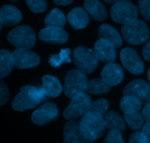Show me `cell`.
I'll return each instance as SVG.
<instances>
[{"instance_id":"cell-1","label":"cell","mask_w":150,"mask_h":143,"mask_svg":"<svg viewBox=\"0 0 150 143\" xmlns=\"http://www.w3.org/2000/svg\"><path fill=\"white\" fill-rule=\"evenodd\" d=\"M47 101V97L40 89L30 85H25L20 89L12 102V108L16 111L23 112L36 107Z\"/></svg>"},{"instance_id":"cell-2","label":"cell","mask_w":150,"mask_h":143,"mask_svg":"<svg viewBox=\"0 0 150 143\" xmlns=\"http://www.w3.org/2000/svg\"><path fill=\"white\" fill-rule=\"evenodd\" d=\"M79 126L83 136L88 140L95 141L100 138L105 133L103 117L90 112L81 117Z\"/></svg>"},{"instance_id":"cell-3","label":"cell","mask_w":150,"mask_h":143,"mask_svg":"<svg viewBox=\"0 0 150 143\" xmlns=\"http://www.w3.org/2000/svg\"><path fill=\"white\" fill-rule=\"evenodd\" d=\"M7 41L16 49L29 50L36 43V35L29 26H18L7 34Z\"/></svg>"},{"instance_id":"cell-4","label":"cell","mask_w":150,"mask_h":143,"mask_svg":"<svg viewBox=\"0 0 150 143\" xmlns=\"http://www.w3.org/2000/svg\"><path fill=\"white\" fill-rule=\"evenodd\" d=\"M121 31L123 38L130 45H141L149 39V29L146 23L142 20L125 25Z\"/></svg>"},{"instance_id":"cell-5","label":"cell","mask_w":150,"mask_h":143,"mask_svg":"<svg viewBox=\"0 0 150 143\" xmlns=\"http://www.w3.org/2000/svg\"><path fill=\"white\" fill-rule=\"evenodd\" d=\"M92 103L90 97L86 92L77 94L71 98L70 104L63 112V116L66 120H76L89 111Z\"/></svg>"},{"instance_id":"cell-6","label":"cell","mask_w":150,"mask_h":143,"mask_svg":"<svg viewBox=\"0 0 150 143\" xmlns=\"http://www.w3.org/2000/svg\"><path fill=\"white\" fill-rule=\"evenodd\" d=\"M138 16L137 7L129 1H117L111 8V18L124 26L138 20Z\"/></svg>"},{"instance_id":"cell-7","label":"cell","mask_w":150,"mask_h":143,"mask_svg":"<svg viewBox=\"0 0 150 143\" xmlns=\"http://www.w3.org/2000/svg\"><path fill=\"white\" fill-rule=\"evenodd\" d=\"M87 77L86 73L79 69H73L67 72L64 77V94L72 98L77 94L86 91Z\"/></svg>"},{"instance_id":"cell-8","label":"cell","mask_w":150,"mask_h":143,"mask_svg":"<svg viewBox=\"0 0 150 143\" xmlns=\"http://www.w3.org/2000/svg\"><path fill=\"white\" fill-rule=\"evenodd\" d=\"M75 65L84 73H90L97 68L98 60L93 50L84 46H79L73 51Z\"/></svg>"},{"instance_id":"cell-9","label":"cell","mask_w":150,"mask_h":143,"mask_svg":"<svg viewBox=\"0 0 150 143\" xmlns=\"http://www.w3.org/2000/svg\"><path fill=\"white\" fill-rule=\"evenodd\" d=\"M123 96H133L142 104L150 102V85L142 79H136L126 85L123 90Z\"/></svg>"},{"instance_id":"cell-10","label":"cell","mask_w":150,"mask_h":143,"mask_svg":"<svg viewBox=\"0 0 150 143\" xmlns=\"http://www.w3.org/2000/svg\"><path fill=\"white\" fill-rule=\"evenodd\" d=\"M120 59L125 68L134 75L144 73V65L136 50L132 48H125L120 52Z\"/></svg>"},{"instance_id":"cell-11","label":"cell","mask_w":150,"mask_h":143,"mask_svg":"<svg viewBox=\"0 0 150 143\" xmlns=\"http://www.w3.org/2000/svg\"><path fill=\"white\" fill-rule=\"evenodd\" d=\"M59 111L54 103H45L35 110L31 116L32 122L38 126H44L58 117Z\"/></svg>"},{"instance_id":"cell-12","label":"cell","mask_w":150,"mask_h":143,"mask_svg":"<svg viewBox=\"0 0 150 143\" xmlns=\"http://www.w3.org/2000/svg\"><path fill=\"white\" fill-rule=\"evenodd\" d=\"M15 68L29 69L36 67L40 63V58L37 54L29 50L16 49L12 53Z\"/></svg>"},{"instance_id":"cell-13","label":"cell","mask_w":150,"mask_h":143,"mask_svg":"<svg viewBox=\"0 0 150 143\" xmlns=\"http://www.w3.org/2000/svg\"><path fill=\"white\" fill-rule=\"evenodd\" d=\"M94 52L98 60L105 63H111L116 60V47L109 41L99 39L94 46Z\"/></svg>"},{"instance_id":"cell-14","label":"cell","mask_w":150,"mask_h":143,"mask_svg":"<svg viewBox=\"0 0 150 143\" xmlns=\"http://www.w3.org/2000/svg\"><path fill=\"white\" fill-rule=\"evenodd\" d=\"M124 77V73L121 66L117 63H107L101 71L100 79L108 86H116L121 83Z\"/></svg>"},{"instance_id":"cell-15","label":"cell","mask_w":150,"mask_h":143,"mask_svg":"<svg viewBox=\"0 0 150 143\" xmlns=\"http://www.w3.org/2000/svg\"><path fill=\"white\" fill-rule=\"evenodd\" d=\"M38 38L42 41L50 44H62L67 42L68 35L61 28L45 27L40 31Z\"/></svg>"},{"instance_id":"cell-16","label":"cell","mask_w":150,"mask_h":143,"mask_svg":"<svg viewBox=\"0 0 150 143\" xmlns=\"http://www.w3.org/2000/svg\"><path fill=\"white\" fill-rule=\"evenodd\" d=\"M64 143H94L86 139L82 134L79 121L68 120L64 129Z\"/></svg>"},{"instance_id":"cell-17","label":"cell","mask_w":150,"mask_h":143,"mask_svg":"<svg viewBox=\"0 0 150 143\" xmlns=\"http://www.w3.org/2000/svg\"><path fill=\"white\" fill-rule=\"evenodd\" d=\"M0 18L3 26H14L21 21L22 14L15 6L5 4L0 7Z\"/></svg>"},{"instance_id":"cell-18","label":"cell","mask_w":150,"mask_h":143,"mask_svg":"<svg viewBox=\"0 0 150 143\" xmlns=\"http://www.w3.org/2000/svg\"><path fill=\"white\" fill-rule=\"evenodd\" d=\"M67 21L73 29H81L87 26L89 19L86 10L81 7H76L68 13Z\"/></svg>"},{"instance_id":"cell-19","label":"cell","mask_w":150,"mask_h":143,"mask_svg":"<svg viewBox=\"0 0 150 143\" xmlns=\"http://www.w3.org/2000/svg\"><path fill=\"white\" fill-rule=\"evenodd\" d=\"M42 81V86L40 90L45 96L56 98L60 95L62 91V87L58 79L51 75H45Z\"/></svg>"},{"instance_id":"cell-20","label":"cell","mask_w":150,"mask_h":143,"mask_svg":"<svg viewBox=\"0 0 150 143\" xmlns=\"http://www.w3.org/2000/svg\"><path fill=\"white\" fill-rule=\"evenodd\" d=\"M98 35L100 39L106 40L117 48L122 45V39L118 31L108 23H103L99 26Z\"/></svg>"},{"instance_id":"cell-21","label":"cell","mask_w":150,"mask_h":143,"mask_svg":"<svg viewBox=\"0 0 150 143\" xmlns=\"http://www.w3.org/2000/svg\"><path fill=\"white\" fill-rule=\"evenodd\" d=\"M85 10L95 21H103L106 18L108 12L104 4L98 1H85Z\"/></svg>"},{"instance_id":"cell-22","label":"cell","mask_w":150,"mask_h":143,"mask_svg":"<svg viewBox=\"0 0 150 143\" xmlns=\"http://www.w3.org/2000/svg\"><path fill=\"white\" fill-rule=\"evenodd\" d=\"M104 124L105 129L111 130H116L122 132L126 129L125 122L123 121L121 116L114 111H110L107 112L103 117Z\"/></svg>"},{"instance_id":"cell-23","label":"cell","mask_w":150,"mask_h":143,"mask_svg":"<svg viewBox=\"0 0 150 143\" xmlns=\"http://www.w3.org/2000/svg\"><path fill=\"white\" fill-rule=\"evenodd\" d=\"M14 68L12 53L8 50H0V80L11 73Z\"/></svg>"},{"instance_id":"cell-24","label":"cell","mask_w":150,"mask_h":143,"mask_svg":"<svg viewBox=\"0 0 150 143\" xmlns=\"http://www.w3.org/2000/svg\"><path fill=\"white\" fill-rule=\"evenodd\" d=\"M142 104L133 96H123L120 101V108L125 115L137 114L142 109Z\"/></svg>"},{"instance_id":"cell-25","label":"cell","mask_w":150,"mask_h":143,"mask_svg":"<svg viewBox=\"0 0 150 143\" xmlns=\"http://www.w3.org/2000/svg\"><path fill=\"white\" fill-rule=\"evenodd\" d=\"M66 24V18L62 12L57 8H54L46 16L45 25L46 27H57L62 29Z\"/></svg>"},{"instance_id":"cell-26","label":"cell","mask_w":150,"mask_h":143,"mask_svg":"<svg viewBox=\"0 0 150 143\" xmlns=\"http://www.w3.org/2000/svg\"><path fill=\"white\" fill-rule=\"evenodd\" d=\"M111 87L108 86L101 79H95L89 81L86 84V91L95 95H100L108 92Z\"/></svg>"},{"instance_id":"cell-27","label":"cell","mask_w":150,"mask_h":143,"mask_svg":"<svg viewBox=\"0 0 150 143\" xmlns=\"http://www.w3.org/2000/svg\"><path fill=\"white\" fill-rule=\"evenodd\" d=\"M70 54H71V51L69 48L62 49L58 54L50 55L48 63L54 68L59 67L64 63H70L71 62V59L70 58Z\"/></svg>"},{"instance_id":"cell-28","label":"cell","mask_w":150,"mask_h":143,"mask_svg":"<svg viewBox=\"0 0 150 143\" xmlns=\"http://www.w3.org/2000/svg\"><path fill=\"white\" fill-rule=\"evenodd\" d=\"M129 143H150V123H145L141 132L132 134Z\"/></svg>"},{"instance_id":"cell-29","label":"cell","mask_w":150,"mask_h":143,"mask_svg":"<svg viewBox=\"0 0 150 143\" xmlns=\"http://www.w3.org/2000/svg\"><path fill=\"white\" fill-rule=\"evenodd\" d=\"M124 118L132 130H139L143 126V116L139 112L134 115H125Z\"/></svg>"},{"instance_id":"cell-30","label":"cell","mask_w":150,"mask_h":143,"mask_svg":"<svg viewBox=\"0 0 150 143\" xmlns=\"http://www.w3.org/2000/svg\"><path fill=\"white\" fill-rule=\"evenodd\" d=\"M108 102L107 100L100 98V99L96 100L92 103V106L89 112L94 113V114L98 115L100 116L104 117L105 112L108 110Z\"/></svg>"},{"instance_id":"cell-31","label":"cell","mask_w":150,"mask_h":143,"mask_svg":"<svg viewBox=\"0 0 150 143\" xmlns=\"http://www.w3.org/2000/svg\"><path fill=\"white\" fill-rule=\"evenodd\" d=\"M28 7L31 11L34 13H43L47 7V2L42 0H35V1H26Z\"/></svg>"},{"instance_id":"cell-32","label":"cell","mask_w":150,"mask_h":143,"mask_svg":"<svg viewBox=\"0 0 150 143\" xmlns=\"http://www.w3.org/2000/svg\"><path fill=\"white\" fill-rule=\"evenodd\" d=\"M105 143H125L121 132L116 130H111L107 134Z\"/></svg>"},{"instance_id":"cell-33","label":"cell","mask_w":150,"mask_h":143,"mask_svg":"<svg viewBox=\"0 0 150 143\" xmlns=\"http://www.w3.org/2000/svg\"><path fill=\"white\" fill-rule=\"evenodd\" d=\"M10 99V92L5 82L0 80V107L7 104Z\"/></svg>"},{"instance_id":"cell-34","label":"cell","mask_w":150,"mask_h":143,"mask_svg":"<svg viewBox=\"0 0 150 143\" xmlns=\"http://www.w3.org/2000/svg\"><path fill=\"white\" fill-rule=\"evenodd\" d=\"M139 8L142 17L150 21V1H139Z\"/></svg>"},{"instance_id":"cell-35","label":"cell","mask_w":150,"mask_h":143,"mask_svg":"<svg viewBox=\"0 0 150 143\" xmlns=\"http://www.w3.org/2000/svg\"><path fill=\"white\" fill-rule=\"evenodd\" d=\"M142 116L146 123H150V102L146 104L142 110Z\"/></svg>"},{"instance_id":"cell-36","label":"cell","mask_w":150,"mask_h":143,"mask_svg":"<svg viewBox=\"0 0 150 143\" xmlns=\"http://www.w3.org/2000/svg\"><path fill=\"white\" fill-rule=\"evenodd\" d=\"M142 54L144 59L147 61H150V41H148L142 49Z\"/></svg>"},{"instance_id":"cell-37","label":"cell","mask_w":150,"mask_h":143,"mask_svg":"<svg viewBox=\"0 0 150 143\" xmlns=\"http://www.w3.org/2000/svg\"><path fill=\"white\" fill-rule=\"evenodd\" d=\"M73 2V1H70V0H68V1H66V0H58V1H54V3L57 4H58V5H68V4H71V3Z\"/></svg>"},{"instance_id":"cell-38","label":"cell","mask_w":150,"mask_h":143,"mask_svg":"<svg viewBox=\"0 0 150 143\" xmlns=\"http://www.w3.org/2000/svg\"><path fill=\"white\" fill-rule=\"evenodd\" d=\"M147 76H148V79H149V85H150V68L148 70V73H147Z\"/></svg>"},{"instance_id":"cell-39","label":"cell","mask_w":150,"mask_h":143,"mask_svg":"<svg viewBox=\"0 0 150 143\" xmlns=\"http://www.w3.org/2000/svg\"><path fill=\"white\" fill-rule=\"evenodd\" d=\"M117 1H105V2L107 3H110V4H113V3H114L115 4L116 2H117Z\"/></svg>"},{"instance_id":"cell-40","label":"cell","mask_w":150,"mask_h":143,"mask_svg":"<svg viewBox=\"0 0 150 143\" xmlns=\"http://www.w3.org/2000/svg\"><path fill=\"white\" fill-rule=\"evenodd\" d=\"M2 23H1V18H0V32H1V28H2Z\"/></svg>"}]
</instances>
